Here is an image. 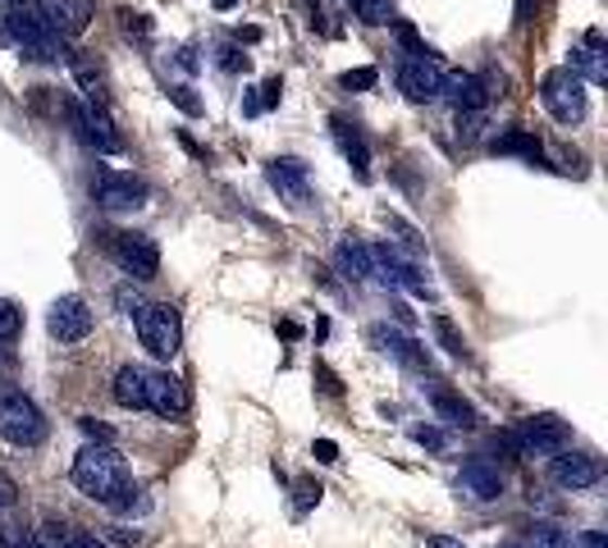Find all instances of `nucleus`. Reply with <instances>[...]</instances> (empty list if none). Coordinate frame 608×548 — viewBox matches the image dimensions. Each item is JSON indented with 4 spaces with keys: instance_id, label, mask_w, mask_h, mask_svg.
Returning <instances> with one entry per match:
<instances>
[{
    "instance_id": "1",
    "label": "nucleus",
    "mask_w": 608,
    "mask_h": 548,
    "mask_svg": "<svg viewBox=\"0 0 608 548\" xmlns=\"http://www.w3.org/2000/svg\"><path fill=\"white\" fill-rule=\"evenodd\" d=\"M74 485L92 498V502H105L115 508L119 494L134 485V471L128 462L115 453V444H87L78 457H74Z\"/></svg>"
},
{
    "instance_id": "2",
    "label": "nucleus",
    "mask_w": 608,
    "mask_h": 548,
    "mask_svg": "<svg viewBox=\"0 0 608 548\" xmlns=\"http://www.w3.org/2000/svg\"><path fill=\"white\" fill-rule=\"evenodd\" d=\"M0 438L14 448H37L47 438V416L24 388H0Z\"/></svg>"
},
{
    "instance_id": "3",
    "label": "nucleus",
    "mask_w": 608,
    "mask_h": 548,
    "mask_svg": "<svg viewBox=\"0 0 608 548\" xmlns=\"http://www.w3.org/2000/svg\"><path fill=\"white\" fill-rule=\"evenodd\" d=\"M540 105H545L558 124H568V128L581 124L585 110H591L581 74H577V69H549L545 78H540Z\"/></svg>"
},
{
    "instance_id": "4",
    "label": "nucleus",
    "mask_w": 608,
    "mask_h": 548,
    "mask_svg": "<svg viewBox=\"0 0 608 548\" xmlns=\"http://www.w3.org/2000/svg\"><path fill=\"white\" fill-rule=\"evenodd\" d=\"M5 28H10V41L18 51H24L28 60H37V64H60V60H69V51L60 47V37L41 24L37 14H28V10H10L5 14Z\"/></svg>"
},
{
    "instance_id": "5",
    "label": "nucleus",
    "mask_w": 608,
    "mask_h": 548,
    "mask_svg": "<svg viewBox=\"0 0 608 548\" xmlns=\"http://www.w3.org/2000/svg\"><path fill=\"white\" fill-rule=\"evenodd\" d=\"M138 334H142V347L151 357H174L183 343V320H179V306L169 302H147L142 316H138Z\"/></svg>"
},
{
    "instance_id": "6",
    "label": "nucleus",
    "mask_w": 608,
    "mask_h": 548,
    "mask_svg": "<svg viewBox=\"0 0 608 548\" xmlns=\"http://www.w3.org/2000/svg\"><path fill=\"white\" fill-rule=\"evenodd\" d=\"M572 444V430L558 421V416H527V421H517L512 430V448L521 457H554Z\"/></svg>"
},
{
    "instance_id": "7",
    "label": "nucleus",
    "mask_w": 608,
    "mask_h": 548,
    "mask_svg": "<svg viewBox=\"0 0 608 548\" xmlns=\"http://www.w3.org/2000/svg\"><path fill=\"white\" fill-rule=\"evenodd\" d=\"M87 192H92V202L101 211H138V206H147V183L138 179V174H124V169H97L92 183H87Z\"/></svg>"
},
{
    "instance_id": "8",
    "label": "nucleus",
    "mask_w": 608,
    "mask_h": 548,
    "mask_svg": "<svg viewBox=\"0 0 608 548\" xmlns=\"http://www.w3.org/2000/svg\"><path fill=\"white\" fill-rule=\"evenodd\" d=\"M371 270L380 275L384 289H398V293H417V297H430V283L426 275L417 270V260H407L394 243H380L371 247Z\"/></svg>"
},
{
    "instance_id": "9",
    "label": "nucleus",
    "mask_w": 608,
    "mask_h": 548,
    "mask_svg": "<svg viewBox=\"0 0 608 548\" xmlns=\"http://www.w3.org/2000/svg\"><path fill=\"white\" fill-rule=\"evenodd\" d=\"M105 252H111L119 266L128 275H138V279H151L161 270V247L151 243L147 233H134V229H115V233H105Z\"/></svg>"
},
{
    "instance_id": "10",
    "label": "nucleus",
    "mask_w": 608,
    "mask_h": 548,
    "mask_svg": "<svg viewBox=\"0 0 608 548\" xmlns=\"http://www.w3.org/2000/svg\"><path fill=\"white\" fill-rule=\"evenodd\" d=\"M64 115H69L74 133L87 146H92V151H101V156H119V151H124V138L115 133L111 115H105V105H64Z\"/></svg>"
},
{
    "instance_id": "11",
    "label": "nucleus",
    "mask_w": 608,
    "mask_h": 548,
    "mask_svg": "<svg viewBox=\"0 0 608 548\" xmlns=\"http://www.w3.org/2000/svg\"><path fill=\"white\" fill-rule=\"evenodd\" d=\"M92 324H97L92 306H87L78 293L55 297L51 311H47V329H51V339H60V343H83L87 334H92Z\"/></svg>"
},
{
    "instance_id": "12",
    "label": "nucleus",
    "mask_w": 608,
    "mask_h": 548,
    "mask_svg": "<svg viewBox=\"0 0 608 548\" xmlns=\"http://www.w3.org/2000/svg\"><path fill=\"white\" fill-rule=\"evenodd\" d=\"M37 18L64 41V37H83L92 28L97 5L92 0H37Z\"/></svg>"
},
{
    "instance_id": "13",
    "label": "nucleus",
    "mask_w": 608,
    "mask_h": 548,
    "mask_svg": "<svg viewBox=\"0 0 608 548\" xmlns=\"http://www.w3.org/2000/svg\"><path fill=\"white\" fill-rule=\"evenodd\" d=\"M549 480L558 489H595L599 480H604V467H599V457L595 453H554L549 457Z\"/></svg>"
},
{
    "instance_id": "14",
    "label": "nucleus",
    "mask_w": 608,
    "mask_h": 548,
    "mask_svg": "<svg viewBox=\"0 0 608 548\" xmlns=\"http://www.w3.org/2000/svg\"><path fill=\"white\" fill-rule=\"evenodd\" d=\"M147 407L161 416V421H179L188 411V388L179 375L169 370H147Z\"/></svg>"
},
{
    "instance_id": "15",
    "label": "nucleus",
    "mask_w": 608,
    "mask_h": 548,
    "mask_svg": "<svg viewBox=\"0 0 608 548\" xmlns=\"http://www.w3.org/2000/svg\"><path fill=\"white\" fill-rule=\"evenodd\" d=\"M440 64L434 60H403L398 64V92L411 105H426V101H440Z\"/></svg>"
},
{
    "instance_id": "16",
    "label": "nucleus",
    "mask_w": 608,
    "mask_h": 548,
    "mask_svg": "<svg viewBox=\"0 0 608 548\" xmlns=\"http://www.w3.org/2000/svg\"><path fill=\"white\" fill-rule=\"evenodd\" d=\"M458 494L467 498V502H494V498H504V475H498L490 462H467L463 471H458Z\"/></svg>"
},
{
    "instance_id": "17",
    "label": "nucleus",
    "mask_w": 608,
    "mask_h": 548,
    "mask_svg": "<svg viewBox=\"0 0 608 548\" xmlns=\"http://www.w3.org/2000/svg\"><path fill=\"white\" fill-rule=\"evenodd\" d=\"M266 179L279 196H289V202H307V192H312V179H307V165H302L297 156H275L266 165Z\"/></svg>"
},
{
    "instance_id": "18",
    "label": "nucleus",
    "mask_w": 608,
    "mask_h": 548,
    "mask_svg": "<svg viewBox=\"0 0 608 548\" xmlns=\"http://www.w3.org/2000/svg\"><path fill=\"white\" fill-rule=\"evenodd\" d=\"M440 97H448L458 110H485L490 87L476 78V74H444L440 78Z\"/></svg>"
},
{
    "instance_id": "19",
    "label": "nucleus",
    "mask_w": 608,
    "mask_h": 548,
    "mask_svg": "<svg viewBox=\"0 0 608 548\" xmlns=\"http://www.w3.org/2000/svg\"><path fill=\"white\" fill-rule=\"evenodd\" d=\"M371 343L380 347L384 357H394V361H403V366H411V370L426 366V353H421V347L411 343L407 334H398V329H389V324H376V329H371Z\"/></svg>"
},
{
    "instance_id": "20",
    "label": "nucleus",
    "mask_w": 608,
    "mask_h": 548,
    "mask_svg": "<svg viewBox=\"0 0 608 548\" xmlns=\"http://www.w3.org/2000/svg\"><path fill=\"white\" fill-rule=\"evenodd\" d=\"M334 266H339V275H343V279H353V283H362V279H371V275H376V270H371V247L357 243L353 233L339 238V247H334Z\"/></svg>"
},
{
    "instance_id": "21",
    "label": "nucleus",
    "mask_w": 608,
    "mask_h": 548,
    "mask_svg": "<svg viewBox=\"0 0 608 548\" xmlns=\"http://www.w3.org/2000/svg\"><path fill=\"white\" fill-rule=\"evenodd\" d=\"M334 124V142H339V151H343V161L353 165V174L357 179H371V151H366V142H362V133L347 119H330Z\"/></svg>"
},
{
    "instance_id": "22",
    "label": "nucleus",
    "mask_w": 608,
    "mask_h": 548,
    "mask_svg": "<svg viewBox=\"0 0 608 548\" xmlns=\"http://www.w3.org/2000/svg\"><path fill=\"white\" fill-rule=\"evenodd\" d=\"M115 403L128 411H142L147 407V366H119L115 375Z\"/></svg>"
},
{
    "instance_id": "23",
    "label": "nucleus",
    "mask_w": 608,
    "mask_h": 548,
    "mask_svg": "<svg viewBox=\"0 0 608 548\" xmlns=\"http://www.w3.org/2000/svg\"><path fill=\"white\" fill-rule=\"evenodd\" d=\"M434 416H440L444 425H453V430H471L476 425V407L467 403V398H458V393H448V388H434Z\"/></svg>"
},
{
    "instance_id": "24",
    "label": "nucleus",
    "mask_w": 608,
    "mask_h": 548,
    "mask_svg": "<svg viewBox=\"0 0 608 548\" xmlns=\"http://www.w3.org/2000/svg\"><path fill=\"white\" fill-rule=\"evenodd\" d=\"M572 69H581L591 82H608V64H604V37L585 33V47L572 51Z\"/></svg>"
},
{
    "instance_id": "25",
    "label": "nucleus",
    "mask_w": 608,
    "mask_h": 548,
    "mask_svg": "<svg viewBox=\"0 0 608 548\" xmlns=\"http://www.w3.org/2000/svg\"><path fill=\"white\" fill-rule=\"evenodd\" d=\"M494 156H527L531 165L545 161V146H540V138L531 133V128H512V133L494 138Z\"/></svg>"
},
{
    "instance_id": "26",
    "label": "nucleus",
    "mask_w": 608,
    "mask_h": 548,
    "mask_svg": "<svg viewBox=\"0 0 608 548\" xmlns=\"http://www.w3.org/2000/svg\"><path fill=\"white\" fill-rule=\"evenodd\" d=\"M69 64H74V78H78V87H83L87 105H105V78H101L87 60H69Z\"/></svg>"
},
{
    "instance_id": "27",
    "label": "nucleus",
    "mask_w": 608,
    "mask_h": 548,
    "mask_svg": "<svg viewBox=\"0 0 608 548\" xmlns=\"http://www.w3.org/2000/svg\"><path fill=\"white\" fill-rule=\"evenodd\" d=\"M434 339L444 343V353H448V357H458V361H467V357H471V347H467V339L458 334V324H453L448 316H434Z\"/></svg>"
},
{
    "instance_id": "28",
    "label": "nucleus",
    "mask_w": 608,
    "mask_h": 548,
    "mask_svg": "<svg viewBox=\"0 0 608 548\" xmlns=\"http://www.w3.org/2000/svg\"><path fill=\"white\" fill-rule=\"evenodd\" d=\"M347 5H353V14L362 18V24H371V28L394 24V10H389V0H347Z\"/></svg>"
},
{
    "instance_id": "29",
    "label": "nucleus",
    "mask_w": 608,
    "mask_h": 548,
    "mask_svg": "<svg viewBox=\"0 0 608 548\" xmlns=\"http://www.w3.org/2000/svg\"><path fill=\"white\" fill-rule=\"evenodd\" d=\"M18 548H64V535H60V521H41L28 539H18Z\"/></svg>"
},
{
    "instance_id": "30",
    "label": "nucleus",
    "mask_w": 608,
    "mask_h": 548,
    "mask_svg": "<svg viewBox=\"0 0 608 548\" xmlns=\"http://www.w3.org/2000/svg\"><path fill=\"white\" fill-rule=\"evenodd\" d=\"M481 133H485V110H458V138L481 142Z\"/></svg>"
},
{
    "instance_id": "31",
    "label": "nucleus",
    "mask_w": 608,
    "mask_h": 548,
    "mask_svg": "<svg viewBox=\"0 0 608 548\" xmlns=\"http://www.w3.org/2000/svg\"><path fill=\"white\" fill-rule=\"evenodd\" d=\"M398 47H403L411 60H440V55H434V51L426 47V41L417 37V28H407V24H398Z\"/></svg>"
},
{
    "instance_id": "32",
    "label": "nucleus",
    "mask_w": 608,
    "mask_h": 548,
    "mask_svg": "<svg viewBox=\"0 0 608 548\" xmlns=\"http://www.w3.org/2000/svg\"><path fill=\"white\" fill-rule=\"evenodd\" d=\"M18 324H24V316H18V306L10 297H0V343H10L18 334Z\"/></svg>"
},
{
    "instance_id": "33",
    "label": "nucleus",
    "mask_w": 608,
    "mask_h": 548,
    "mask_svg": "<svg viewBox=\"0 0 608 548\" xmlns=\"http://www.w3.org/2000/svg\"><path fill=\"white\" fill-rule=\"evenodd\" d=\"M535 531V548H572V539L558 531V525H549V521H540V525H531Z\"/></svg>"
},
{
    "instance_id": "34",
    "label": "nucleus",
    "mask_w": 608,
    "mask_h": 548,
    "mask_svg": "<svg viewBox=\"0 0 608 548\" xmlns=\"http://www.w3.org/2000/svg\"><path fill=\"white\" fill-rule=\"evenodd\" d=\"M115 306H119L124 316H134V320H138V316H142V306H147V297L134 289V283H124V289H115Z\"/></svg>"
},
{
    "instance_id": "35",
    "label": "nucleus",
    "mask_w": 608,
    "mask_h": 548,
    "mask_svg": "<svg viewBox=\"0 0 608 548\" xmlns=\"http://www.w3.org/2000/svg\"><path fill=\"white\" fill-rule=\"evenodd\" d=\"M376 82H380L376 69H347V74L339 78V87H347V92H371Z\"/></svg>"
},
{
    "instance_id": "36",
    "label": "nucleus",
    "mask_w": 608,
    "mask_h": 548,
    "mask_svg": "<svg viewBox=\"0 0 608 548\" xmlns=\"http://www.w3.org/2000/svg\"><path fill=\"white\" fill-rule=\"evenodd\" d=\"M78 430H83L87 438H92V444H115V430H111V425H101L97 416H78Z\"/></svg>"
},
{
    "instance_id": "37",
    "label": "nucleus",
    "mask_w": 608,
    "mask_h": 548,
    "mask_svg": "<svg viewBox=\"0 0 608 548\" xmlns=\"http://www.w3.org/2000/svg\"><path fill=\"white\" fill-rule=\"evenodd\" d=\"M384 225H389V229L398 233V243H403L407 252H421V238H417V229H411V225H403L398 215H389V211H384Z\"/></svg>"
},
{
    "instance_id": "38",
    "label": "nucleus",
    "mask_w": 608,
    "mask_h": 548,
    "mask_svg": "<svg viewBox=\"0 0 608 548\" xmlns=\"http://www.w3.org/2000/svg\"><path fill=\"white\" fill-rule=\"evenodd\" d=\"M60 535H64V548H105V539L78 531V525H60Z\"/></svg>"
},
{
    "instance_id": "39",
    "label": "nucleus",
    "mask_w": 608,
    "mask_h": 548,
    "mask_svg": "<svg viewBox=\"0 0 608 548\" xmlns=\"http://www.w3.org/2000/svg\"><path fill=\"white\" fill-rule=\"evenodd\" d=\"M169 101H174V105H179V110H183V115H192V119H198V115H202V101H198V97H192V87H169Z\"/></svg>"
},
{
    "instance_id": "40",
    "label": "nucleus",
    "mask_w": 608,
    "mask_h": 548,
    "mask_svg": "<svg viewBox=\"0 0 608 548\" xmlns=\"http://www.w3.org/2000/svg\"><path fill=\"white\" fill-rule=\"evenodd\" d=\"M320 485H316V480H297V512H312L316 508V502H320Z\"/></svg>"
},
{
    "instance_id": "41",
    "label": "nucleus",
    "mask_w": 608,
    "mask_h": 548,
    "mask_svg": "<svg viewBox=\"0 0 608 548\" xmlns=\"http://www.w3.org/2000/svg\"><path fill=\"white\" fill-rule=\"evenodd\" d=\"M119 28L128 33V37H151V24L142 14H134V10H119Z\"/></svg>"
},
{
    "instance_id": "42",
    "label": "nucleus",
    "mask_w": 608,
    "mask_h": 548,
    "mask_svg": "<svg viewBox=\"0 0 608 548\" xmlns=\"http://www.w3.org/2000/svg\"><path fill=\"white\" fill-rule=\"evenodd\" d=\"M256 92H261V97H256V101H261V110H275V105H279V97H284V82H279V78H266V82L256 87Z\"/></svg>"
},
{
    "instance_id": "43",
    "label": "nucleus",
    "mask_w": 608,
    "mask_h": 548,
    "mask_svg": "<svg viewBox=\"0 0 608 548\" xmlns=\"http://www.w3.org/2000/svg\"><path fill=\"white\" fill-rule=\"evenodd\" d=\"M312 457L330 467V462H339V444H334V438H316V444H312Z\"/></svg>"
},
{
    "instance_id": "44",
    "label": "nucleus",
    "mask_w": 608,
    "mask_h": 548,
    "mask_svg": "<svg viewBox=\"0 0 608 548\" xmlns=\"http://www.w3.org/2000/svg\"><path fill=\"white\" fill-rule=\"evenodd\" d=\"M105 539L119 544V548H134V544L142 539V531H128V525H111V531H105Z\"/></svg>"
},
{
    "instance_id": "45",
    "label": "nucleus",
    "mask_w": 608,
    "mask_h": 548,
    "mask_svg": "<svg viewBox=\"0 0 608 548\" xmlns=\"http://www.w3.org/2000/svg\"><path fill=\"white\" fill-rule=\"evenodd\" d=\"M411 438H417V444H421V448H434V453H440V448H444V434H440V430H434V425H421V430H411Z\"/></svg>"
},
{
    "instance_id": "46",
    "label": "nucleus",
    "mask_w": 608,
    "mask_h": 548,
    "mask_svg": "<svg viewBox=\"0 0 608 548\" xmlns=\"http://www.w3.org/2000/svg\"><path fill=\"white\" fill-rule=\"evenodd\" d=\"M14 502H18V485H14V475L0 471V512L14 508Z\"/></svg>"
},
{
    "instance_id": "47",
    "label": "nucleus",
    "mask_w": 608,
    "mask_h": 548,
    "mask_svg": "<svg viewBox=\"0 0 608 548\" xmlns=\"http://www.w3.org/2000/svg\"><path fill=\"white\" fill-rule=\"evenodd\" d=\"M220 64H225L229 74H243V69H248V55L238 51V47H225V51H220Z\"/></svg>"
},
{
    "instance_id": "48",
    "label": "nucleus",
    "mask_w": 608,
    "mask_h": 548,
    "mask_svg": "<svg viewBox=\"0 0 608 548\" xmlns=\"http://www.w3.org/2000/svg\"><path fill=\"white\" fill-rule=\"evenodd\" d=\"M316 375H320V388H325V393H330V398H339V393H343V388H339V380L330 375V370H325V366H316Z\"/></svg>"
},
{
    "instance_id": "49",
    "label": "nucleus",
    "mask_w": 608,
    "mask_h": 548,
    "mask_svg": "<svg viewBox=\"0 0 608 548\" xmlns=\"http://www.w3.org/2000/svg\"><path fill=\"white\" fill-rule=\"evenodd\" d=\"M577 548H608V539H604L599 531H585V535L577 539Z\"/></svg>"
},
{
    "instance_id": "50",
    "label": "nucleus",
    "mask_w": 608,
    "mask_h": 548,
    "mask_svg": "<svg viewBox=\"0 0 608 548\" xmlns=\"http://www.w3.org/2000/svg\"><path fill=\"white\" fill-rule=\"evenodd\" d=\"M430 548H467V544L453 539V535H430Z\"/></svg>"
},
{
    "instance_id": "51",
    "label": "nucleus",
    "mask_w": 608,
    "mask_h": 548,
    "mask_svg": "<svg viewBox=\"0 0 608 548\" xmlns=\"http://www.w3.org/2000/svg\"><path fill=\"white\" fill-rule=\"evenodd\" d=\"M10 370H14V353H10L5 343H0V375H10Z\"/></svg>"
},
{
    "instance_id": "52",
    "label": "nucleus",
    "mask_w": 608,
    "mask_h": 548,
    "mask_svg": "<svg viewBox=\"0 0 608 548\" xmlns=\"http://www.w3.org/2000/svg\"><path fill=\"white\" fill-rule=\"evenodd\" d=\"M0 47H14V41H10V28H5V14H0Z\"/></svg>"
},
{
    "instance_id": "53",
    "label": "nucleus",
    "mask_w": 608,
    "mask_h": 548,
    "mask_svg": "<svg viewBox=\"0 0 608 548\" xmlns=\"http://www.w3.org/2000/svg\"><path fill=\"white\" fill-rule=\"evenodd\" d=\"M0 548H18V544H14L10 535H5V525H0Z\"/></svg>"
},
{
    "instance_id": "54",
    "label": "nucleus",
    "mask_w": 608,
    "mask_h": 548,
    "mask_svg": "<svg viewBox=\"0 0 608 548\" xmlns=\"http://www.w3.org/2000/svg\"><path fill=\"white\" fill-rule=\"evenodd\" d=\"M211 5H215V10H233V5H238V0H211Z\"/></svg>"
},
{
    "instance_id": "55",
    "label": "nucleus",
    "mask_w": 608,
    "mask_h": 548,
    "mask_svg": "<svg viewBox=\"0 0 608 548\" xmlns=\"http://www.w3.org/2000/svg\"><path fill=\"white\" fill-rule=\"evenodd\" d=\"M512 548H517V544H512Z\"/></svg>"
}]
</instances>
